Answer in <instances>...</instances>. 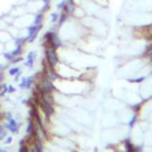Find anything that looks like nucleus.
I'll list each match as a JSON object with an SVG mask.
<instances>
[{"instance_id": "1", "label": "nucleus", "mask_w": 152, "mask_h": 152, "mask_svg": "<svg viewBox=\"0 0 152 152\" xmlns=\"http://www.w3.org/2000/svg\"><path fill=\"white\" fill-rule=\"evenodd\" d=\"M80 23L89 33L103 36L107 32V24L104 20L100 18H96L93 15H84L82 19H80Z\"/></svg>"}, {"instance_id": "2", "label": "nucleus", "mask_w": 152, "mask_h": 152, "mask_svg": "<svg viewBox=\"0 0 152 152\" xmlns=\"http://www.w3.org/2000/svg\"><path fill=\"white\" fill-rule=\"evenodd\" d=\"M132 27L147 26L152 23V12H132L126 11L122 18Z\"/></svg>"}, {"instance_id": "3", "label": "nucleus", "mask_w": 152, "mask_h": 152, "mask_svg": "<svg viewBox=\"0 0 152 152\" xmlns=\"http://www.w3.org/2000/svg\"><path fill=\"white\" fill-rule=\"evenodd\" d=\"M126 10L132 12H152V0H127Z\"/></svg>"}, {"instance_id": "4", "label": "nucleus", "mask_w": 152, "mask_h": 152, "mask_svg": "<svg viewBox=\"0 0 152 152\" xmlns=\"http://www.w3.org/2000/svg\"><path fill=\"white\" fill-rule=\"evenodd\" d=\"M5 127H6L7 129H10L11 132L17 133V132H18V127H19V126H18V124L15 122V120H13V119L11 118V119L8 120V124H6V125H5Z\"/></svg>"}, {"instance_id": "5", "label": "nucleus", "mask_w": 152, "mask_h": 152, "mask_svg": "<svg viewBox=\"0 0 152 152\" xmlns=\"http://www.w3.org/2000/svg\"><path fill=\"white\" fill-rule=\"evenodd\" d=\"M11 39H12V36L10 34V32H8L7 30H2V31H0V42H1L2 44L7 43V42L11 40Z\"/></svg>"}, {"instance_id": "6", "label": "nucleus", "mask_w": 152, "mask_h": 152, "mask_svg": "<svg viewBox=\"0 0 152 152\" xmlns=\"http://www.w3.org/2000/svg\"><path fill=\"white\" fill-rule=\"evenodd\" d=\"M10 25H11V24L5 19V17L0 18V31H2V30H7Z\"/></svg>"}, {"instance_id": "7", "label": "nucleus", "mask_w": 152, "mask_h": 152, "mask_svg": "<svg viewBox=\"0 0 152 152\" xmlns=\"http://www.w3.org/2000/svg\"><path fill=\"white\" fill-rule=\"evenodd\" d=\"M18 72H19V68H18V66L10 69V75H17Z\"/></svg>"}, {"instance_id": "8", "label": "nucleus", "mask_w": 152, "mask_h": 152, "mask_svg": "<svg viewBox=\"0 0 152 152\" xmlns=\"http://www.w3.org/2000/svg\"><path fill=\"white\" fill-rule=\"evenodd\" d=\"M32 126H33V124H32V122H30V124H28V127H27V129H26V132H27V133H30V132H31Z\"/></svg>"}, {"instance_id": "9", "label": "nucleus", "mask_w": 152, "mask_h": 152, "mask_svg": "<svg viewBox=\"0 0 152 152\" xmlns=\"http://www.w3.org/2000/svg\"><path fill=\"white\" fill-rule=\"evenodd\" d=\"M11 141H12V137H7L6 138V144H11Z\"/></svg>"}, {"instance_id": "10", "label": "nucleus", "mask_w": 152, "mask_h": 152, "mask_svg": "<svg viewBox=\"0 0 152 152\" xmlns=\"http://www.w3.org/2000/svg\"><path fill=\"white\" fill-rule=\"evenodd\" d=\"M4 50H5V49H4V44L0 42V53H2V52H4Z\"/></svg>"}, {"instance_id": "11", "label": "nucleus", "mask_w": 152, "mask_h": 152, "mask_svg": "<svg viewBox=\"0 0 152 152\" xmlns=\"http://www.w3.org/2000/svg\"><path fill=\"white\" fill-rule=\"evenodd\" d=\"M24 150H25V147H24V146H21V147L19 148V152H24Z\"/></svg>"}, {"instance_id": "12", "label": "nucleus", "mask_w": 152, "mask_h": 152, "mask_svg": "<svg viewBox=\"0 0 152 152\" xmlns=\"http://www.w3.org/2000/svg\"><path fill=\"white\" fill-rule=\"evenodd\" d=\"M0 152H6V150H4V148H1V150H0Z\"/></svg>"}, {"instance_id": "13", "label": "nucleus", "mask_w": 152, "mask_h": 152, "mask_svg": "<svg viewBox=\"0 0 152 152\" xmlns=\"http://www.w3.org/2000/svg\"><path fill=\"white\" fill-rule=\"evenodd\" d=\"M30 152H36V151H34V148H33V150H31V151H30Z\"/></svg>"}]
</instances>
